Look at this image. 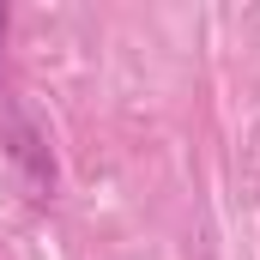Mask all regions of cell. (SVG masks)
<instances>
[{
	"label": "cell",
	"mask_w": 260,
	"mask_h": 260,
	"mask_svg": "<svg viewBox=\"0 0 260 260\" xmlns=\"http://www.w3.org/2000/svg\"><path fill=\"white\" fill-rule=\"evenodd\" d=\"M6 24H12V12H6V0H0V49H6Z\"/></svg>",
	"instance_id": "2"
},
{
	"label": "cell",
	"mask_w": 260,
	"mask_h": 260,
	"mask_svg": "<svg viewBox=\"0 0 260 260\" xmlns=\"http://www.w3.org/2000/svg\"><path fill=\"white\" fill-rule=\"evenodd\" d=\"M0 145H6V164L18 170L24 194L37 200V206H43V200H55V182H61V170H55V145H49V133L37 127L24 109H6Z\"/></svg>",
	"instance_id": "1"
}]
</instances>
